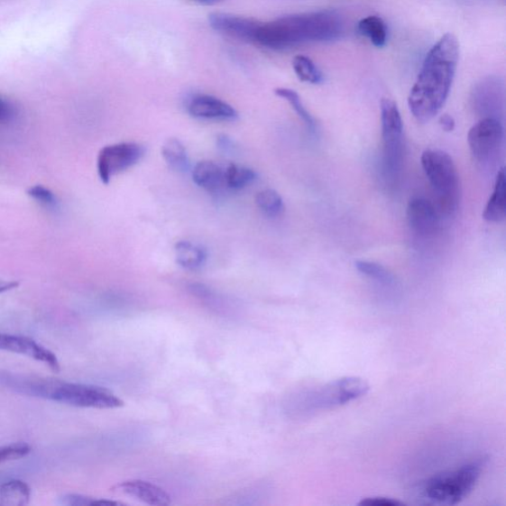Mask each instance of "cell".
Here are the masks:
<instances>
[{
    "label": "cell",
    "instance_id": "obj_11",
    "mask_svg": "<svg viewBox=\"0 0 506 506\" xmlns=\"http://www.w3.org/2000/svg\"><path fill=\"white\" fill-rule=\"evenodd\" d=\"M0 350L32 358L56 372L60 370L56 354L29 337L0 333Z\"/></svg>",
    "mask_w": 506,
    "mask_h": 506
},
{
    "label": "cell",
    "instance_id": "obj_18",
    "mask_svg": "<svg viewBox=\"0 0 506 506\" xmlns=\"http://www.w3.org/2000/svg\"><path fill=\"white\" fill-rule=\"evenodd\" d=\"M178 263L188 271H198L207 261V253L198 244L181 241L175 245Z\"/></svg>",
    "mask_w": 506,
    "mask_h": 506
},
{
    "label": "cell",
    "instance_id": "obj_33",
    "mask_svg": "<svg viewBox=\"0 0 506 506\" xmlns=\"http://www.w3.org/2000/svg\"><path fill=\"white\" fill-rule=\"evenodd\" d=\"M216 144H218L219 149L224 152H230L234 150L233 141L228 136H219L218 139H216Z\"/></svg>",
    "mask_w": 506,
    "mask_h": 506
},
{
    "label": "cell",
    "instance_id": "obj_4",
    "mask_svg": "<svg viewBox=\"0 0 506 506\" xmlns=\"http://www.w3.org/2000/svg\"><path fill=\"white\" fill-rule=\"evenodd\" d=\"M483 466V459L464 465L455 470L435 474L419 485V495L432 504H457L476 487Z\"/></svg>",
    "mask_w": 506,
    "mask_h": 506
},
{
    "label": "cell",
    "instance_id": "obj_28",
    "mask_svg": "<svg viewBox=\"0 0 506 506\" xmlns=\"http://www.w3.org/2000/svg\"><path fill=\"white\" fill-rule=\"evenodd\" d=\"M31 452V447L26 443L10 444L0 448V464L14 461L26 457Z\"/></svg>",
    "mask_w": 506,
    "mask_h": 506
},
{
    "label": "cell",
    "instance_id": "obj_12",
    "mask_svg": "<svg viewBox=\"0 0 506 506\" xmlns=\"http://www.w3.org/2000/svg\"><path fill=\"white\" fill-rule=\"evenodd\" d=\"M408 222L412 232L428 237L437 233L440 216L436 206L423 198H412L407 209Z\"/></svg>",
    "mask_w": 506,
    "mask_h": 506
},
{
    "label": "cell",
    "instance_id": "obj_23",
    "mask_svg": "<svg viewBox=\"0 0 506 506\" xmlns=\"http://www.w3.org/2000/svg\"><path fill=\"white\" fill-rule=\"evenodd\" d=\"M256 179V173L242 165L232 163L225 170V185L230 189L241 190Z\"/></svg>",
    "mask_w": 506,
    "mask_h": 506
},
{
    "label": "cell",
    "instance_id": "obj_19",
    "mask_svg": "<svg viewBox=\"0 0 506 506\" xmlns=\"http://www.w3.org/2000/svg\"><path fill=\"white\" fill-rule=\"evenodd\" d=\"M162 157L169 167L178 172H186L189 170L190 161L188 151L184 144L175 138H170L162 144Z\"/></svg>",
    "mask_w": 506,
    "mask_h": 506
},
{
    "label": "cell",
    "instance_id": "obj_21",
    "mask_svg": "<svg viewBox=\"0 0 506 506\" xmlns=\"http://www.w3.org/2000/svg\"><path fill=\"white\" fill-rule=\"evenodd\" d=\"M31 498L29 485L22 481H10L0 487V504L25 505Z\"/></svg>",
    "mask_w": 506,
    "mask_h": 506
},
{
    "label": "cell",
    "instance_id": "obj_30",
    "mask_svg": "<svg viewBox=\"0 0 506 506\" xmlns=\"http://www.w3.org/2000/svg\"><path fill=\"white\" fill-rule=\"evenodd\" d=\"M15 110L12 103L0 97V123H8L14 118Z\"/></svg>",
    "mask_w": 506,
    "mask_h": 506
},
{
    "label": "cell",
    "instance_id": "obj_26",
    "mask_svg": "<svg viewBox=\"0 0 506 506\" xmlns=\"http://www.w3.org/2000/svg\"><path fill=\"white\" fill-rule=\"evenodd\" d=\"M357 271L373 281L385 286L394 285L396 278L383 265L367 261L355 262Z\"/></svg>",
    "mask_w": 506,
    "mask_h": 506
},
{
    "label": "cell",
    "instance_id": "obj_34",
    "mask_svg": "<svg viewBox=\"0 0 506 506\" xmlns=\"http://www.w3.org/2000/svg\"><path fill=\"white\" fill-rule=\"evenodd\" d=\"M19 286L17 281H8L0 279V294L14 290Z\"/></svg>",
    "mask_w": 506,
    "mask_h": 506
},
{
    "label": "cell",
    "instance_id": "obj_1",
    "mask_svg": "<svg viewBox=\"0 0 506 506\" xmlns=\"http://www.w3.org/2000/svg\"><path fill=\"white\" fill-rule=\"evenodd\" d=\"M459 60V43L451 33L433 46L409 96L411 115L420 123L435 118L449 97Z\"/></svg>",
    "mask_w": 506,
    "mask_h": 506
},
{
    "label": "cell",
    "instance_id": "obj_32",
    "mask_svg": "<svg viewBox=\"0 0 506 506\" xmlns=\"http://www.w3.org/2000/svg\"><path fill=\"white\" fill-rule=\"evenodd\" d=\"M439 124L441 128L447 133L453 132L456 126L455 120L448 115H442L439 119Z\"/></svg>",
    "mask_w": 506,
    "mask_h": 506
},
{
    "label": "cell",
    "instance_id": "obj_3",
    "mask_svg": "<svg viewBox=\"0 0 506 506\" xmlns=\"http://www.w3.org/2000/svg\"><path fill=\"white\" fill-rule=\"evenodd\" d=\"M0 383L30 397L53 400L71 407L112 409L124 406V401L115 392L100 386L9 374L0 376Z\"/></svg>",
    "mask_w": 506,
    "mask_h": 506
},
{
    "label": "cell",
    "instance_id": "obj_31",
    "mask_svg": "<svg viewBox=\"0 0 506 506\" xmlns=\"http://www.w3.org/2000/svg\"><path fill=\"white\" fill-rule=\"evenodd\" d=\"M97 499L86 497L81 494H68L64 498V503L68 505H97Z\"/></svg>",
    "mask_w": 506,
    "mask_h": 506
},
{
    "label": "cell",
    "instance_id": "obj_29",
    "mask_svg": "<svg viewBox=\"0 0 506 506\" xmlns=\"http://www.w3.org/2000/svg\"><path fill=\"white\" fill-rule=\"evenodd\" d=\"M358 504L361 506H400L404 505L405 503L394 499L373 497L363 499Z\"/></svg>",
    "mask_w": 506,
    "mask_h": 506
},
{
    "label": "cell",
    "instance_id": "obj_6",
    "mask_svg": "<svg viewBox=\"0 0 506 506\" xmlns=\"http://www.w3.org/2000/svg\"><path fill=\"white\" fill-rule=\"evenodd\" d=\"M421 165L431 188L437 194L441 212L452 215L460 201V179L455 162L446 152L427 150Z\"/></svg>",
    "mask_w": 506,
    "mask_h": 506
},
{
    "label": "cell",
    "instance_id": "obj_14",
    "mask_svg": "<svg viewBox=\"0 0 506 506\" xmlns=\"http://www.w3.org/2000/svg\"><path fill=\"white\" fill-rule=\"evenodd\" d=\"M112 492L127 495L152 506H168L171 497L159 485L142 480H130L117 483Z\"/></svg>",
    "mask_w": 506,
    "mask_h": 506
},
{
    "label": "cell",
    "instance_id": "obj_25",
    "mask_svg": "<svg viewBox=\"0 0 506 506\" xmlns=\"http://www.w3.org/2000/svg\"><path fill=\"white\" fill-rule=\"evenodd\" d=\"M275 95L289 102V105L297 113V115L303 120L309 132H316V121L307 108L304 106L301 97L298 93L290 88L279 87L275 89Z\"/></svg>",
    "mask_w": 506,
    "mask_h": 506
},
{
    "label": "cell",
    "instance_id": "obj_20",
    "mask_svg": "<svg viewBox=\"0 0 506 506\" xmlns=\"http://www.w3.org/2000/svg\"><path fill=\"white\" fill-rule=\"evenodd\" d=\"M358 32L370 40V42L377 48H383L387 43L388 28L383 19L376 15H371L361 19Z\"/></svg>",
    "mask_w": 506,
    "mask_h": 506
},
{
    "label": "cell",
    "instance_id": "obj_5",
    "mask_svg": "<svg viewBox=\"0 0 506 506\" xmlns=\"http://www.w3.org/2000/svg\"><path fill=\"white\" fill-rule=\"evenodd\" d=\"M369 390V384L363 378H340L299 394L293 402L294 411L309 414L344 406L365 396Z\"/></svg>",
    "mask_w": 506,
    "mask_h": 506
},
{
    "label": "cell",
    "instance_id": "obj_2",
    "mask_svg": "<svg viewBox=\"0 0 506 506\" xmlns=\"http://www.w3.org/2000/svg\"><path fill=\"white\" fill-rule=\"evenodd\" d=\"M343 33L342 17L332 10H322L260 23L253 44L281 51L308 43L328 42Z\"/></svg>",
    "mask_w": 506,
    "mask_h": 506
},
{
    "label": "cell",
    "instance_id": "obj_17",
    "mask_svg": "<svg viewBox=\"0 0 506 506\" xmlns=\"http://www.w3.org/2000/svg\"><path fill=\"white\" fill-rule=\"evenodd\" d=\"M505 170H500L495 179L493 192L483 213V218L490 223H501L506 216Z\"/></svg>",
    "mask_w": 506,
    "mask_h": 506
},
{
    "label": "cell",
    "instance_id": "obj_16",
    "mask_svg": "<svg viewBox=\"0 0 506 506\" xmlns=\"http://www.w3.org/2000/svg\"><path fill=\"white\" fill-rule=\"evenodd\" d=\"M193 181L206 191L216 193L225 185V170L218 164L203 161L195 165Z\"/></svg>",
    "mask_w": 506,
    "mask_h": 506
},
{
    "label": "cell",
    "instance_id": "obj_10",
    "mask_svg": "<svg viewBox=\"0 0 506 506\" xmlns=\"http://www.w3.org/2000/svg\"><path fill=\"white\" fill-rule=\"evenodd\" d=\"M472 102L474 108L485 115L484 118L499 119L504 107L503 79L490 76L480 80L473 89Z\"/></svg>",
    "mask_w": 506,
    "mask_h": 506
},
{
    "label": "cell",
    "instance_id": "obj_9",
    "mask_svg": "<svg viewBox=\"0 0 506 506\" xmlns=\"http://www.w3.org/2000/svg\"><path fill=\"white\" fill-rule=\"evenodd\" d=\"M504 129L502 123L495 118H483L470 129L468 143L474 159L489 161L502 146Z\"/></svg>",
    "mask_w": 506,
    "mask_h": 506
},
{
    "label": "cell",
    "instance_id": "obj_35",
    "mask_svg": "<svg viewBox=\"0 0 506 506\" xmlns=\"http://www.w3.org/2000/svg\"><path fill=\"white\" fill-rule=\"evenodd\" d=\"M192 2L202 5H214L224 2V0H192Z\"/></svg>",
    "mask_w": 506,
    "mask_h": 506
},
{
    "label": "cell",
    "instance_id": "obj_7",
    "mask_svg": "<svg viewBox=\"0 0 506 506\" xmlns=\"http://www.w3.org/2000/svg\"><path fill=\"white\" fill-rule=\"evenodd\" d=\"M382 139L384 147V165L391 175H397L402 161L404 124L397 103L390 98L381 101Z\"/></svg>",
    "mask_w": 506,
    "mask_h": 506
},
{
    "label": "cell",
    "instance_id": "obj_15",
    "mask_svg": "<svg viewBox=\"0 0 506 506\" xmlns=\"http://www.w3.org/2000/svg\"><path fill=\"white\" fill-rule=\"evenodd\" d=\"M189 112L194 118L206 120L233 121L239 116L229 103L206 95L192 97L189 105Z\"/></svg>",
    "mask_w": 506,
    "mask_h": 506
},
{
    "label": "cell",
    "instance_id": "obj_24",
    "mask_svg": "<svg viewBox=\"0 0 506 506\" xmlns=\"http://www.w3.org/2000/svg\"><path fill=\"white\" fill-rule=\"evenodd\" d=\"M255 202L258 209L270 218H276L284 211L283 199L281 194L273 189L258 192L255 196Z\"/></svg>",
    "mask_w": 506,
    "mask_h": 506
},
{
    "label": "cell",
    "instance_id": "obj_8",
    "mask_svg": "<svg viewBox=\"0 0 506 506\" xmlns=\"http://www.w3.org/2000/svg\"><path fill=\"white\" fill-rule=\"evenodd\" d=\"M144 148L137 143L109 144L98 153L97 172L103 184L108 185L118 173L137 164L144 156Z\"/></svg>",
    "mask_w": 506,
    "mask_h": 506
},
{
    "label": "cell",
    "instance_id": "obj_13",
    "mask_svg": "<svg viewBox=\"0 0 506 506\" xmlns=\"http://www.w3.org/2000/svg\"><path fill=\"white\" fill-rule=\"evenodd\" d=\"M261 22L253 18L226 14H212L209 24L216 32L253 43L255 31Z\"/></svg>",
    "mask_w": 506,
    "mask_h": 506
},
{
    "label": "cell",
    "instance_id": "obj_22",
    "mask_svg": "<svg viewBox=\"0 0 506 506\" xmlns=\"http://www.w3.org/2000/svg\"><path fill=\"white\" fill-rule=\"evenodd\" d=\"M292 66L299 80L311 85L323 84L324 74L311 59L302 55L297 56L293 59Z\"/></svg>",
    "mask_w": 506,
    "mask_h": 506
},
{
    "label": "cell",
    "instance_id": "obj_27",
    "mask_svg": "<svg viewBox=\"0 0 506 506\" xmlns=\"http://www.w3.org/2000/svg\"><path fill=\"white\" fill-rule=\"evenodd\" d=\"M28 196L48 208H55L58 199L55 193L43 185H34L27 190Z\"/></svg>",
    "mask_w": 506,
    "mask_h": 506
}]
</instances>
